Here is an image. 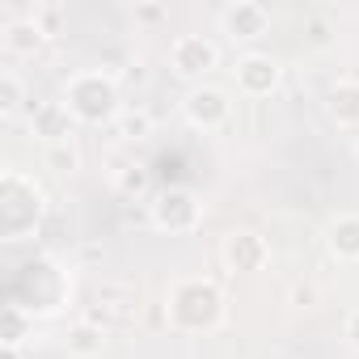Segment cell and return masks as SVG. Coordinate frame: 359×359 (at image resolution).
<instances>
[{
    "mask_svg": "<svg viewBox=\"0 0 359 359\" xmlns=\"http://www.w3.org/2000/svg\"><path fill=\"white\" fill-rule=\"evenodd\" d=\"M229 317L224 287L208 275H187L165 292V321L177 334H216Z\"/></svg>",
    "mask_w": 359,
    "mask_h": 359,
    "instance_id": "1",
    "label": "cell"
},
{
    "mask_svg": "<svg viewBox=\"0 0 359 359\" xmlns=\"http://www.w3.org/2000/svg\"><path fill=\"white\" fill-rule=\"evenodd\" d=\"M60 102L68 106V114L81 127H114V118L127 110L123 93H118V81L106 68H81V72H72L64 81V89H60Z\"/></svg>",
    "mask_w": 359,
    "mask_h": 359,
    "instance_id": "2",
    "label": "cell"
},
{
    "mask_svg": "<svg viewBox=\"0 0 359 359\" xmlns=\"http://www.w3.org/2000/svg\"><path fill=\"white\" fill-rule=\"evenodd\" d=\"M68 296H72L68 271L55 258H43V254L22 262L13 283H9V304H18L30 317H55L68 304Z\"/></svg>",
    "mask_w": 359,
    "mask_h": 359,
    "instance_id": "3",
    "label": "cell"
},
{
    "mask_svg": "<svg viewBox=\"0 0 359 359\" xmlns=\"http://www.w3.org/2000/svg\"><path fill=\"white\" fill-rule=\"evenodd\" d=\"M47 212V195L22 169H5L0 173V237L5 241H22L39 229Z\"/></svg>",
    "mask_w": 359,
    "mask_h": 359,
    "instance_id": "4",
    "label": "cell"
},
{
    "mask_svg": "<svg viewBox=\"0 0 359 359\" xmlns=\"http://www.w3.org/2000/svg\"><path fill=\"white\" fill-rule=\"evenodd\" d=\"M148 220L156 233H169V237H187L203 224V203L195 191L187 187H165L152 203H148Z\"/></svg>",
    "mask_w": 359,
    "mask_h": 359,
    "instance_id": "5",
    "label": "cell"
},
{
    "mask_svg": "<svg viewBox=\"0 0 359 359\" xmlns=\"http://www.w3.org/2000/svg\"><path fill=\"white\" fill-rule=\"evenodd\" d=\"M169 68L182 76V81L203 85V76L212 68H220V47L208 34H177L173 47H169Z\"/></svg>",
    "mask_w": 359,
    "mask_h": 359,
    "instance_id": "6",
    "label": "cell"
},
{
    "mask_svg": "<svg viewBox=\"0 0 359 359\" xmlns=\"http://www.w3.org/2000/svg\"><path fill=\"white\" fill-rule=\"evenodd\" d=\"M182 118L195 127V131H220L229 118H233V102L224 89L216 85H191L187 97H182Z\"/></svg>",
    "mask_w": 359,
    "mask_h": 359,
    "instance_id": "7",
    "label": "cell"
},
{
    "mask_svg": "<svg viewBox=\"0 0 359 359\" xmlns=\"http://www.w3.org/2000/svg\"><path fill=\"white\" fill-rule=\"evenodd\" d=\"M233 81H237V93L241 97H271L279 89V81H283V68L266 51H245V55H237Z\"/></svg>",
    "mask_w": 359,
    "mask_h": 359,
    "instance_id": "8",
    "label": "cell"
},
{
    "mask_svg": "<svg viewBox=\"0 0 359 359\" xmlns=\"http://www.w3.org/2000/svg\"><path fill=\"white\" fill-rule=\"evenodd\" d=\"M220 30L233 43H254L271 30V9L258 5V0H233V5L220 9Z\"/></svg>",
    "mask_w": 359,
    "mask_h": 359,
    "instance_id": "9",
    "label": "cell"
},
{
    "mask_svg": "<svg viewBox=\"0 0 359 359\" xmlns=\"http://www.w3.org/2000/svg\"><path fill=\"white\" fill-rule=\"evenodd\" d=\"M220 258H224L229 271H237V275H254V271H262V266L271 262V245H266V237H258L254 229H237V233L224 237Z\"/></svg>",
    "mask_w": 359,
    "mask_h": 359,
    "instance_id": "10",
    "label": "cell"
},
{
    "mask_svg": "<svg viewBox=\"0 0 359 359\" xmlns=\"http://www.w3.org/2000/svg\"><path fill=\"white\" fill-rule=\"evenodd\" d=\"M30 131H34L39 140H47V148H51V144H68L72 131H76V118L68 114L64 102H39V106L30 110Z\"/></svg>",
    "mask_w": 359,
    "mask_h": 359,
    "instance_id": "11",
    "label": "cell"
},
{
    "mask_svg": "<svg viewBox=\"0 0 359 359\" xmlns=\"http://www.w3.org/2000/svg\"><path fill=\"white\" fill-rule=\"evenodd\" d=\"M325 250L338 262H359V212H342L325 224Z\"/></svg>",
    "mask_w": 359,
    "mask_h": 359,
    "instance_id": "12",
    "label": "cell"
},
{
    "mask_svg": "<svg viewBox=\"0 0 359 359\" xmlns=\"http://www.w3.org/2000/svg\"><path fill=\"white\" fill-rule=\"evenodd\" d=\"M64 346H68V355H76V359H97V355L106 351V325L93 321V317H76V321L68 325V334H64Z\"/></svg>",
    "mask_w": 359,
    "mask_h": 359,
    "instance_id": "13",
    "label": "cell"
},
{
    "mask_svg": "<svg viewBox=\"0 0 359 359\" xmlns=\"http://www.w3.org/2000/svg\"><path fill=\"white\" fill-rule=\"evenodd\" d=\"M47 39H51V34L43 30V22H39L34 13H30V18H13V22L5 26V34H0V43H5L9 55H34Z\"/></svg>",
    "mask_w": 359,
    "mask_h": 359,
    "instance_id": "14",
    "label": "cell"
},
{
    "mask_svg": "<svg viewBox=\"0 0 359 359\" xmlns=\"http://www.w3.org/2000/svg\"><path fill=\"white\" fill-rule=\"evenodd\" d=\"M325 110L338 127H359V81L342 76L330 85V97H325Z\"/></svg>",
    "mask_w": 359,
    "mask_h": 359,
    "instance_id": "15",
    "label": "cell"
},
{
    "mask_svg": "<svg viewBox=\"0 0 359 359\" xmlns=\"http://www.w3.org/2000/svg\"><path fill=\"white\" fill-rule=\"evenodd\" d=\"M97 317L106 313L110 321H131L135 313H140V292H131V287H118V283H106V287H97ZM93 317V321H97Z\"/></svg>",
    "mask_w": 359,
    "mask_h": 359,
    "instance_id": "16",
    "label": "cell"
},
{
    "mask_svg": "<svg viewBox=\"0 0 359 359\" xmlns=\"http://www.w3.org/2000/svg\"><path fill=\"white\" fill-rule=\"evenodd\" d=\"M30 330H34V317L5 300V325H0V346H5V351H22V342H26V334H30Z\"/></svg>",
    "mask_w": 359,
    "mask_h": 359,
    "instance_id": "17",
    "label": "cell"
},
{
    "mask_svg": "<svg viewBox=\"0 0 359 359\" xmlns=\"http://www.w3.org/2000/svg\"><path fill=\"white\" fill-rule=\"evenodd\" d=\"M22 106H26V81L13 68H5V72H0V118H5V123L18 118Z\"/></svg>",
    "mask_w": 359,
    "mask_h": 359,
    "instance_id": "18",
    "label": "cell"
},
{
    "mask_svg": "<svg viewBox=\"0 0 359 359\" xmlns=\"http://www.w3.org/2000/svg\"><path fill=\"white\" fill-rule=\"evenodd\" d=\"M114 131L123 135V140H144V135H152V114L144 110V106H127L118 118H114Z\"/></svg>",
    "mask_w": 359,
    "mask_h": 359,
    "instance_id": "19",
    "label": "cell"
},
{
    "mask_svg": "<svg viewBox=\"0 0 359 359\" xmlns=\"http://www.w3.org/2000/svg\"><path fill=\"white\" fill-rule=\"evenodd\" d=\"M47 169H55V173H76L81 169V148L68 140V144H51L47 148Z\"/></svg>",
    "mask_w": 359,
    "mask_h": 359,
    "instance_id": "20",
    "label": "cell"
},
{
    "mask_svg": "<svg viewBox=\"0 0 359 359\" xmlns=\"http://www.w3.org/2000/svg\"><path fill=\"white\" fill-rule=\"evenodd\" d=\"M148 182H152V177H148V169L144 165H127V169H118V177H114V187H118V195H144L148 191Z\"/></svg>",
    "mask_w": 359,
    "mask_h": 359,
    "instance_id": "21",
    "label": "cell"
},
{
    "mask_svg": "<svg viewBox=\"0 0 359 359\" xmlns=\"http://www.w3.org/2000/svg\"><path fill=\"white\" fill-rule=\"evenodd\" d=\"M342 338H346V346H351V351H359V309H355V313H346V321H342Z\"/></svg>",
    "mask_w": 359,
    "mask_h": 359,
    "instance_id": "22",
    "label": "cell"
},
{
    "mask_svg": "<svg viewBox=\"0 0 359 359\" xmlns=\"http://www.w3.org/2000/svg\"><path fill=\"white\" fill-rule=\"evenodd\" d=\"M135 18H144V22H161V18H165V5H144V9H135Z\"/></svg>",
    "mask_w": 359,
    "mask_h": 359,
    "instance_id": "23",
    "label": "cell"
},
{
    "mask_svg": "<svg viewBox=\"0 0 359 359\" xmlns=\"http://www.w3.org/2000/svg\"><path fill=\"white\" fill-rule=\"evenodd\" d=\"M355 156H359V140H355Z\"/></svg>",
    "mask_w": 359,
    "mask_h": 359,
    "instance_id": "24",
    "label": "cell"
}]
</instances>
